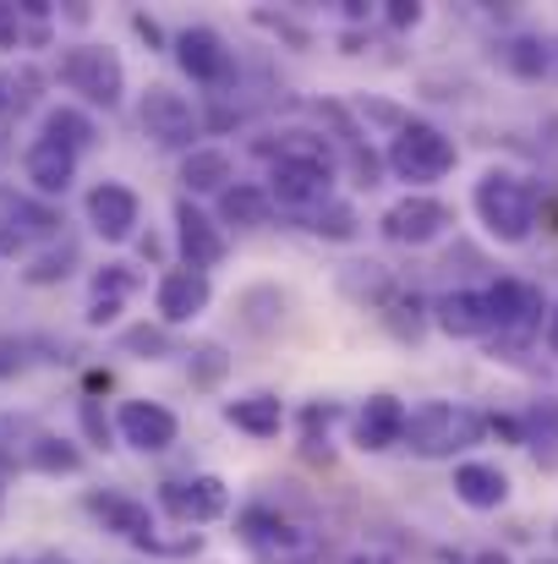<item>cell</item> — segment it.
<instances>
[{"label": "cell", "mask_w": 558, "mask_h": 564, "mask_svg": "<svg viewBox=\"0 0 558 564\" xmlns=\"http://www.w3.org/2000/svg\"><path fill=\"white\" fill-rule=\"evenodd\" d=\"M488 438V416L466 400H422L416 411H405V438L400 449H411L416 460H455L466 449H477Z\"/></svg>", "instance_id": "6da1fadb"}, {"label": "cell", "mask_w": 558, "mask_h": 564, "mask_svg": "<svg viewBox=\"0 0 558 564\" xmlns=\"http://www.w3.org/2000/svg\"><path fill=\"white\" fill-rule=\"evenodd\" d=\"M236 538L258 564H324V554H329L324 532H313L307 521H296V516H285L280 505H263V499L236 516Z\"/></svg>", "instance_id": "7a4b0ae2"}, {"label": "cell", "mask_w": 558, "mask_h": 564, "mask_svg": "<svg viewBox=\"0 0 558 564\" xmlns=\"http://www.w3.org/2000/svg\"><path fill=\"white\" fill-rule=\"evenodd\" d=\"M471 203H477V219L488 225V236L504 247H521L537 230V192L510 171H488L471 192Z\"/></svg>", "instance_id": "3957f363"}, {"label": "cell", "mask_w": 558, "mask_h": 564, "mask_svg": "<svg viewBox=\"0 0 558 564\" xmlns=\"http://www.w3.org/2000/svg\"><path fill=\"white\" fill-rule=\"evenodd\" d=\"M455 160H460L455 138L438 132L433 121H405V127L389 138V154H383V165H389L400 182H411V187L444 182V176L455 171Z\"/></svg>", "instance_id": "277c9868"}, {"label": "cell", "mask_w": 558, "mask_h": 564, "mask_svg": "<svg viewBox=\"0 0 558 564\" xmlns=\"http://www.w3.org/2000/svg\"><path fill=\"white\" fill-rule=\"evenodd\" d=\"M482 296H488V313H493V357L521 351L548 329V302L532 280H493Z\"/></svg>", "instance_id": "5b68a950"}, {"label": "cell", "mask_w": 558, "mask_h": 564, "mask_svg": "<svg viewBox=\"0 0 558 564\" xmlns=\"http://www.w3.org/2000/svg\"><path fill=\"white\" fill-rule=\"evenodd\" d=\"M55 72L72 94H83L88 105H105V110H116L127 94V66L110 44H72V50H61Z\"/></svg>", "instance_id": "8992f818"}, {"label": "cell", "mask_w": 558, "mask_h": 564, "mask_svg": "<svg viewBox=\"0 0 558 564\" xmlns=\"http://www.w3.org/2000/svg\"><path fill=\"white\" fill-rule=\"evenodd\" d=\"M449 225H455V214H449V203H438L433 192H405V197L389 203L383 219H378V230H383L394 247H427V241H438Z\"/></svg>", "instance_id": "52a82bcc"}, {"label": "cell", "mask_w": 558, "mask_h": 564, "mask_svg": "<svg viewBox=\"0 0 558 564\" xmlns=\"http://www.w3.org/2000/svg\"><path fill=\"white\" fill-rule=\"evenodd\" d=\"M138 121H143V132L160 143V149H197L192 138L203 132V116L192 110V99L176 94V88H149L143 94V105H138Z\"/></svg>", "instance_id": "ba28073f"}, {"label": "cell", "mask_w": 558, "mask_h": 564, "mask_svg": "<svg viewBox=\"0 0 558 564\" xmlns=\"http://www.w3.org/2000/svg\"><path fill=\"white\" fill-rule=\"evenodd\" d=\"M160 510L176 516L182 527H208V521H219L230 510V488L219 477H208V471L176 477V482H160Z\"/></svg>", "instance_id": "9c48e42d"}, {"label": "cell", "mask_w": 558, "mask_h": 564, "mask_svg": "<svg viewBox=\"0 0 558 564\" xmlns=\"http://www.w3.org/2000/svg\"><path fill=\"white\" fill-rule=\"evenodd\" d=\"M116 427H121V438H127L138 455H165V449L176 444V433H182L176 411L160 405V400H127V405L116 411Z\"/></svg>", "instance_id": "30bf717a"}, {"label": "cell", "mask_w": 558, "mask_h": 564, "mask_svg": "<svg viewBox=\"0 0 558 564\" xmlns=\"http://www.w3.org/2000/svg\"><path fill=\"white\" fill-rule=\"evenodd\" d=\"M208 302H214V285H208V274H197V269H165L160 274V285H154V307H160V324L171 329V324H192V318H203L208 313Z\"/></svg>", "instance_id": "8fae6325"}, {"label": "cell", "mask_w": 558, "mask_h": 564, "mask_svg": "<svg viewBox=\"0 0 558 564\" xmlns=\"http://www.w3.org/2000/svg\"><path fill=\"white\" fill-rule=\"evenodd\" d=\"M176 66L203 88H219L236 72V61H230V50H225V39L214 28H182L176 33Z\"/></svg>", "instance_id": "7c38bea8"}, {"label": "cell", "mask_w": 558, "mask_h": 564, "mask_svg": "<svg viewBox=\"0 0 558 564\" xmlns=\"http://www.w3.org/2000/svg\"><path fill=\"white\" fill-rule=\"evenodd\" d=\"M83 510H88L105 532H116V538H127V543H138V549L154 543V510H149L143 499H132V494H105V488H94V494L83 499Z\"/></svg>", "instance_id": "4fadbf2b"}, {"label": "cell", "mask_w": 558, "mask_h": 564, "mask_svg": "<svg viewBox=\"0 0 558 564\" xmlns=\"http://www.w3.org/2000/svg\"><path fill=\"white\" fill-rule=\"evenodd\" d=\"M269 197H274V208L307 219L313 208H324L335 197V176L307 171V165H269Z\"/></svg>", "instance_id": "5bb4252c"}, {"label": "cell", "mask_w": 558, "mask_h": 564, "mask_svg": "<svg viewBox=\"0 0 558 564\" xmlns=\"http://www.w3.org/2000/svg\"><path fill=\"white\" fill-rule=\"evenodd\" d=\"M176 247H182V263L197 269V274H208V269L225 263V230H219L192 197L176 203Z\"/></svg>", "instance_id": "9a60e30c"}, {"label": "cell", "mask_w": 558, "mask_h": 564, "mask_svg": "<svg viewBox=\"0 0 558 564\" xmlns=\"http://www.w3.org/2000/svg\"><path fill=\"white\" fill-rule=\"evenodd\" d=\"M258 154H263L269 165H307V171L340 176V149H335L329 138H318V132H302V127L274 132L269 143H258Z\"/></svg>", "instance_id": "2e32d148"}, {"label": "cell", "mask_w": 558, "mask_h": 564, "mask_svg": "<svg viewBox=\"0 0 558 564\" xmlns=\"http://www.w3.org/2000/svg\"><path fill=\"white\" fill-rule=\"evenodd\" d=\"M138 219H143V203H138L132 187L99 182V187L88 192V225H94L105 241H127V236L138 230Z\"/></svg>", "instance_id": "e0dca14e"}, {"label": "cell", "mask_w": 558, "mask_h": 564, "mask_svg": "<svg viewBox=\"0 0 558 564\" xmlns=\"http://www.w3.org/2000/svg\"><path fill=\"white\" fill-rule=\"evenodd\" d=\"M433 324L449 335V340H493V313H488V296L482 291H449L433 302Z\"/></svg>", "instance_id": "ac0fdd59"}, {"label": "cell", "mask_w": 558, "mask_h": 564, "mask_svg": "<svg viewBox=\"0 0 558 564\" xmlns=\"http://www.w3.org/2000/svg\"><path fill=\"white\" fill-rule=\"evenodd\" d=\"M400 438H405V405L394 394H368L357 411V449L383 455V449H400Z\"/></svg>", "instance_id": "d6986e66"}, {"label": "cell", "mask_w": 558, "mask_h": 564, "mask_svg": "<svg viewBox=\"0 0 558 564\" xmlns=\"http://www.w3.org/2000/svg\"><path fill=\"white\" fill-rule=\"evenodd\" d=\"M499 66L526 77V83H543V77H558V39H543V33H521V39H504L499 44Z\"/></svg>", "instance_id": "ffe728a7"}, {"label": "cell", "mask_w": 558, "mask_h": 564, "mask_svg": "<svg viewBox=\"0 0 558 564\" xmlns=\"http://www.w3.org/2000/svg\"><path fill=\"white\" fill-rule=\"evenodd\" d=\"M455 499L466 510H499L510 499V477L499 466H488V460H460L455 466Z\"/></svg>", "instance_id": "44dd1931"}, {"label": "cell", "mask_w": 558, "mask_h": 564, "mask_svg": "<svg viewBox=\"0 0 558 564\" xmlns=\"http://www.w3.org/2000/svg\"><path fill=\"white\" fill-rule=\"evenodd\" d=\"M274 219V197L258 182H236V187L219 192V225H236V230H258Z\"/></svg>", "instance_id": "7402d4cb"}, {"label": "cell", "mask_w": 558, "mask_h": 564, "mask_svg": "<svg viewBox=\"0 0 558 564\" xmlns=\"http://www.w3.org/2000/svg\"><path fill=\"white\" fill-rule=\"evenodd\" d=\"M72 176H77V154H66V149L44 143V138L28 149V182H33L39 197H61L72 187Z\"/></svg>", "instance_id": "603a6c76"}, {"label": "cell", "mask_w": 558, "mask_h": 564, "mask_svg": "<svg viewBox=\"0 0 558 564\" xmlns=\"http://www.w3.org/2000/svg\"><path fill=\"white\" fill-rule=\"evenodd\" d=\"M225 422L230 427H241V433H252V438H274L280 427H285V405H280V394H241V400H230L225 405Z\"/></svg>", "instance_id": "cb8c5ba5"}, {"label": "cell", "mask_w": 558, "mask_h": 564, "mask_svg": "<svg viewBox=\"0 0 558 564\" xmlns=\"http://www.w3.org/2000/svg\"><path fill=\"white\" fill-rule=\"evenodd\" d=\"M33 236H55V214L50 208H33V203H17L0 214V258H17L28 252Z\"/></svg>", "instance_id": "d4e9b609"}, {"label": "cell", "mask_w": 558, "mask_h": 564, "mask_svg": "<svg viewBox=\"0 0 558 564\" xmlns=\"http://www.w3.org/2000/svg\"><path fill=\"white\" fill-rule=\"evenodd\" d=\"M182 187L186 197L192 192H225V187H236V165H230V154L225 149H192L182 160Z\"/></svg>", "instance_id": "484cf974"}, {"label": "cell", "mask_w": 558, "mask_h": 564, "mask_svg": "<svg viewBox=\"0 0 558 564\" xmlns=\"http://www.w3.org/2000/svg\"><path fill=\"white\" fill-rule=\"evenodd\" d=\"M521 444L537 455L543 471H558V400H537L521 416Z\"/></svg>", "instance_id": "4316f807"}, {"label": "cell", "mask_w": 558, "mask_h": 564, "mask_svg": "<svg viewBox=\"0 0 558 564\" xmlns=\"http://www.w3.org/2000/svg\"><path fill=\"white\" fill-rule=\"evenodd\" d=\"M44 143H55V149H66V154H83V149L94 143V121H88L77 105H55V110L44 116Z\"/></svg>", "instance_id": "83f0119b"}, {"label": "cell", "mask_w": 558, "mask_h": 564, "mask_svg": "<svg viewBox=\"0 0 558 564\" xmlns=\"http://www.w3.org/2000/svg\"><path fill=\"white\" fill-rule=\"evenodd\" d=\"M28 466L44 471V477H72V471H83V449L61 433H39L33 449H28Z\"/></svg>", "instance_id": "f1b7e54d"}, {"label": "cell", "mask_w": 558, "mask_h": 564, "mask_svg": "<svg viewBox=\"0 0 558 564\" xmlns=\"http://www.w3.org/2000/svg\"><path fill=\"white\" fill-rule=\"evenodd\" d=\"M340 285H346V296L351 302H362V307H389L400 291H394V280H389V269L383 263H351L346 274H340Z\"/></svg>", "instance_id": "f546056e"}, {"label": "cell", "mask_w": 558, "mask_h": 564, "mask_svg": "<svg viewBox=\"0 0 558 564\" xmlns=\"http://www.w3.org/2000/svg\"><path fill=\"white\" fill-rule=\"evenodd\" d=\"M302 225H307L318 241H357V230H362V219H357V208H351L346 197H329V203L313 208Z\"/></svg>", "instance_id": "4dcf8cb0"}, {"label": "cell", "mask_w": 558, "mask_h": 564, "mask_svg": "<svg viewBox=\"0 0 558 564\" xmlns=\"http://www.w3.org/2000/svg\"><path fill=\"white\" fill-rule=\"evenodd\" d=\"M241 324H247L252 335L280 329V324H285V291H274V285H252V291H241Z\"/></svg>", "instance_id": "1f68e13d"}, {"label": "cell", "mask_w": 558, "mask_h": 564, "mask_svg": "<svg viewBox=\"0 0 558 564\" xmlns=\"http://www.w3.org/2000/svg\"><path fill=\"white\" fill-rule=\"evenodd\" d=\"M39 433H44V427H33L28 416H0V471L28 466V449H33Z\"/></svg>", "instance_id": "d6a6232c"}, {"label": "cell", "mask_w": 558, "mask_h": 564, "mask_svg": "<svg viewBox=\"0 0 558 564\" xmlns=\"http://www.w3.org/2000/svg\"><path fill=\"white\" fill-rule=\"evenodd\" d=\"M72 269H77V247L61 241V247H50V252H33L28 269H22V280H28V285H55V280H66Z\"/></svg>", "instance_id": "836d02e7"}, {"label": "cell", "mask_w": 558, "mask_h": 564, "mask_svg": "<svg viewBox=\"0 0 558 564\" xmlns=\"http://www.w3.org/2000/svg\"><path fill=\"white\" fill-rule=\"evenodd\" d=\"M121 351L143 357V362H160V357H171V329L165 324H138V329L121 335Z\"/></svg>", "instance_id": "e575fe53"}, {"label": "cell", "mask_w": 558, "mask_h": 564, "mask_svg": "<svg viewBox=\"0 0 558 564\" xmlns=\"http://www.w3.org/2000/svg\"><path fill=\"white\" fill-rule=\"evenodd\" d=\"M383 318H389V329H394L400 340H416V335H422V302H416V296H394Z\"/></svg>", "instance_id": "d590c367"}, {"label": "cell", "mask_w": 558, "mask_h": 564, "mask_svg": "<svg viewBox=\"0 0 558 564\" xmlns=\"http://www.w3.org/2000/svg\"><path fill=\"white\" fill-rule=\"evenodd\" d=\"M132 285H138V274H132L127 263H110V269L94 274V296H105V302H127Z\"/></svg>", "instance_id": "8d00e7d4"}, {"label": "cell", "mask_w": 558, "mask_h": 564, "mask_svg": "<svg viewBox=\"0 0 558 564\" xmlns=\"http://www.w3.org/2000/svg\"><path fill=\"white\" fill-rule=\"evenodd\" d=\"M225 368H230V357H225L219 346H197V351H192V383H197V389L219 383V378H225Z\"/></svg>", "instance_id": "74e56055"}, {"label": "cell", "mask_w": 558, "mask_h": 564, "mask_svg": "<svg viewBox=\"0 0 558 564\" xmlns=\"http://www.w3.org/2000/svg\"><path fill=\"white\" fill-rule=\"evenodd\" d=\"M422 17H427V11H422L416 0H389V11H383V22H389V28H400V33H405V28H416Z\"/></svg>", "instance_id": "f35d334b"}, {"label": "cell", "mask_w": 558, "mask_h": 564, "mask_svg": "<svg viewBox=\"0 0 558 564\" xmlns=\"http://www.w3.org/2000/svg\"><path fill=\"white\" fill-rule=\"evenodd\" d=\"M83 427H88V438H94L99 449H110V422H105L99 400H83Z\"/></svg>", "instance_id": "ab89813d"}, {"label": "cell", "mask_w": 558, "mask_h": 564, "mask_svg": "<svg viewBox=\"0 0 558 564\" xmlns=\"http://www.w3.org/2000/svg\"><path fill=\"white\" fill-rule=\"evenodd\" d=\"M258 28H269V33H280V39H291L296 50H307V33L291 22V17H269V11H258Z\"/></svg>", "instance_id": "60d3db41"}, {"label": "cell", "mask_w": 558, "mask_h": 564, "mask_svg": "<svg viewBox=\"0 0 558 564\" xmlns=\"http://www.w3.org/2000/svg\"><path fill=\"white\" fill-rule=\"evenodd\" d=\"M28 368V346L22 340H0V378H17Z\"/></svg>", "instance_id": "b9f144b4"}, {"label": "cell", "mask_w": 558, "mask_h": 564, "mask_svg": "<svg viewBox=\"0 0 558 564\" xmlns=\"http://www.w3.org/2000/svg\"><path fill=\"white\" fill-rule=\"evenodd\" d=\"M116 318H121V302H105V296L88 302V324H94V329H105V324H116Z\"/></svg>", "instance_id": "7bdbcfd3"}, {"label": "cell", "mask_w": 558, "mask_h": 564, "mask_svg": "<svg viewBox=\"0 0 558 564\" xmlns=\"http://www.w3.org/2000/svg\"><path fill=\"white\" fill-rule=\"evenodd\" d=\"M132 28H138L149 44H165V33H160V22H154V17H143V11H138V17H132Z\"/></svg>", "instance_id": "ee69618b"}, {"label": "cell", "mask_w": 558, "mask_h": 564, "mask_svg": "<svg viewBox=\"0 0 558 564\" xmlns=\"http://www.w3.org/2000/svg\"><path fill=\"white\" fill-rule=\"evenodd\" d=\"M543 335H548V351L558 357V307H548V329H543Z\"/></svg>", "instance_id": "f6af8a7d"}, {"label": "cell", "mask_w": 558, "mask_h": 564, "mask_svg": "<svg viewBox=\"0 0 558 564\" xmlns=\"http://www.w3.org/2000/svg\"><path fill=\"white\" fill-rule=\"evenodd\" d=\"M351 564H394L389 554H378V549H362V554H351Z\"/></svg>", "instance_id": "bcb514c9"}, {"label": "cell", "mask_w": 558, "mask_h": 564, "mask_svg": "<svg viewBox=\"0 0 558 564\" xmlns=\"http://www.w3.org/2000/svg\"><path fill=\"white\" fill-rule=\"evenodd\" d=\"M33 564H72V560H61V554H39Z\"/></svg>", "instance_id": "7dc6e473"}, {"label": "cell", "mask_w": 558, "mask_h": 564, "mask_svg": "<svg viewBox=\"0 0 558 564\" xmlns=\"http://www.w3.org/2000/svg\"><path fill=\"white\" fill-rule=\"evenodd\" d=\"M477 564H510V560H504V554H482Z\"/></svg>", "instance_id": "c3c4849f"}, {"label": "cell", "mask_w": 558, "mask_h": 564, "mask_svg": "<svg viewBox=\"0 0 558 564\" xmlns=\"http://www.w3.org/2000/svg\"><path fill=\"white\" fill-rule=\"evenodd\" d=\"M6 105H11V99H6V83H0V110H6Z\"/></svg>", "instance_id": "681fc988"}, {"label": "cell", "mask_w": 558, "mask_h": 564, "mask_svg": "<svg viewBox=\"0 0 558 564\" xmlns=\"http://www.w3.org/2000/svg\"><path fill=\"white\" fill-rule=\"evenodd\" d=\"M0 564H33V560H0Z\"/></svg>", "instance_id": "f907efd6"}, {"label": "cell", "mask_w": 558, "mask_h": 564, "mask_svg": "<svg viewBox=\"0 0 558 564\" xmlns=\"http://www.w3.org/2000/svg\"><path fill=\"white\" fill-rule=\"evenodd\" d=\"M537 564H543V560H537ZM548 564H554V560H548Z\"/></svg>", "instance_id": "816d5d0a"}]
</instances>
